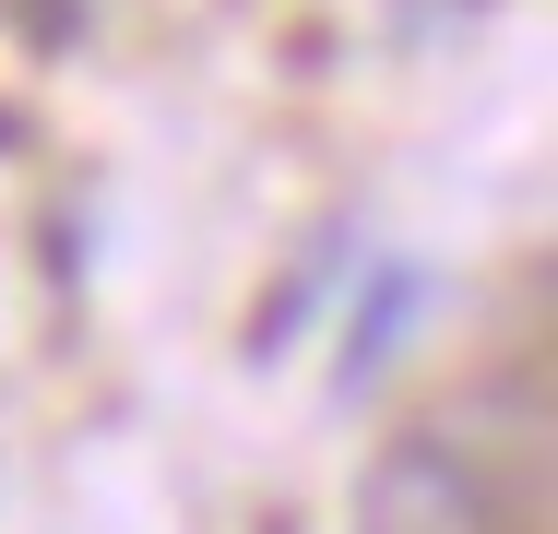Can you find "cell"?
<instances>
[{
    "instance_id": "2",
    "label": "cell",
    "mask_w": 558,
    "mask_h": 534,
    "mask_svg": "<svg viewBox=\"0 0 558 534\" xmlns=\"http://www.w3.org/2000/svg\"><path fill=\"white\" fill-rule=\"evenodd\" d=\"M416 298H428V274H416V262H380V274H368L356 332H344V380H368V368H380V356L416 332Z\"/></svg>"
},
{
    "instance_id": "1",
    "label": "cell",
    "mask_w": 558,
    "mask_h": 534,
    "mask_svg": "<svg viewBox=\"0 0 558 534\" xmlns=\"http://www.w3.org/2000/svg\"><path fill=\"white\" fill-rule=\"evenodd\" d=\"M356 534H523V499L487 439L428 416V427H392L380 463L356 475Z\"/></svg>"
}]
</instances>
